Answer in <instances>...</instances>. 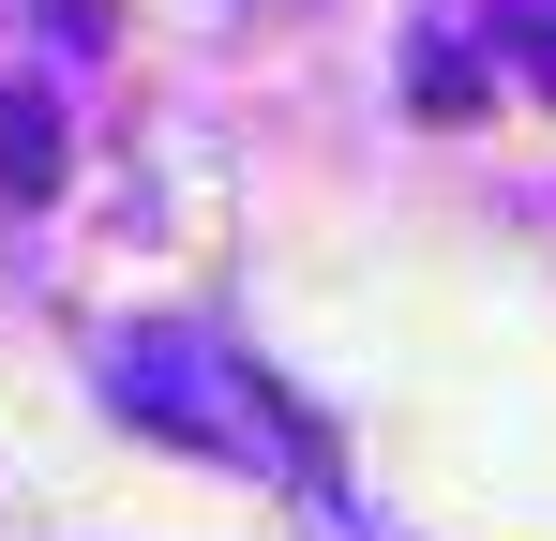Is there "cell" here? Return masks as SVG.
<instances>
[{
    "instance_id": "2",
    "label": "cell",
    "mask_w": 556,
    "mask_h": 541,
    "mask_svg": "<svg viewBox=\"0 0 556 541\" xmlns=\"http://www.w3.org/2000/svg\"><path fill=\"white\" fill-rule=\"evenodd\" d=\"M0 196H15V211H46V196H61V90H0Z\"/></svg>"
},
{
    "instance_id": "1",
    "label": "cell",
    "mask_w": 556,
    "mask_h": 541,
    "mask_svg": "<svg viewBox=\"0 0 556 541\" xmlns=\"http://www.w3.org/2000/svg\"><path fill=\"white\" fill-rule=\"evenodd\" d=\"M105 406H121L136 437H166V451H226V466H256V451L286 437L301 466H316V437L256 391V361H226L211 331H166V316H151V331H105Z\"/></svg>"
},
{
    "instance_id": "3",
    "label": "cell",
    "mask_w": 556,
    "mask_h": 541,
    "mask_svg": "<svg viewBox=\"0 0 556 541\" xmlns=\"http://www.w3.org/2000/svg\"><path fill=\"white\" fill-rule=\"evenodd\" d=\"M496 15H511V46H527V76L556 90V0H496Z\"/></svg>"
}]
</instances>
